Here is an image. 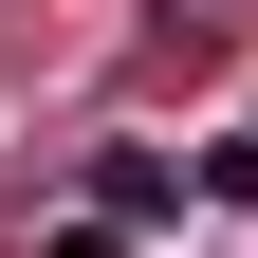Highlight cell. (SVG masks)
Here are the masks:
<instances>
[{
    "label": "cell",
    "mask_w": 258,
    "mask_h": 258,
    "mask_svg": "<svg viewBox=\"0 0 258 258\" xmlns=\"http://www.w3.org/2000/svg\"><path fill=\"white\" fill-rule=\"evenodd\" d=\"M166 203H184L166 148H111V166H92V221H111V240H129V221H166Z\"/></svg>",
    "instance_id": "obj_1"
},
{
    "label": "cell",
    "mask_w": 258,
    "mask_h": 258,
    "mask_svg": "<svg viewBox=\"0 0 258 258\" xmlns=\"http://www.w3.org/2000/svg\"><path fill=\"white\" fill-rule=\"evenodd\" d=\"M37 258H129V240H111V221H55V240H37Z\"/></svg>",
    "instance_id": "obj_2"
}]
</instances>
